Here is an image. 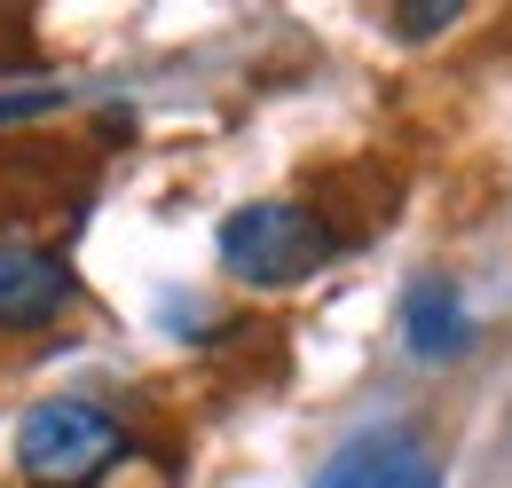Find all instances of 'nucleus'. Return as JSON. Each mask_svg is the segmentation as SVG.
<instances>
[{
    "instance_id": "obj_5",
    "label": "nucleus",
    "mask_w": 512,
    "mask_h": 488,
    "mask_svg": "<svg viewBox=\"0 0 512 488\" xmlns=\"http://www.w3.org/2000/svg\"><path fill=\"white\" fill-rule=\"evenodd\" d=\"M402 339H410V355L418 363H457L465 347H473V307H465V284L457 276H418L410 292H402Z\"/></svg>"
},
{
    "instance_id": "obj_4",
    "label": "nucleus",
    "mask_w": 512,
    "mask_h": 488,
    "mask_svg": "<svg viewBox=\"0 0 512 488\" xmlns=\"http://www.w3.org/2000/svg\"><path fill=\"white\" fill-rule=\"evenodd\" d=\"M79 300V276L56 244H0V331H40Z\"/></svg>"
},
{
    "instance_id": "obj_7",
    "label": "nucleus",
    "mask_w": 512,
    "mask_h": 488,
    "mask_svg": "<svg viewBox=\"0 0 512 488\" xmlns=\"http://www.w3.org/2000/svg\"><path fill=\"white\" fill-rule=\"evenodd\" d=\"M56 103H64L56 87H24V95H0V126H8V119H40V111H56Z\"/></svg>"
},
{
    "instance_id": "obj_2",
    "label": "nucleus",
    "mask_w": 512,
    "mask_h": 488,
    "mask_svg": "<svg viewBox=\"0 0 512 488\" xmlns=\"http://www.w3.org/2000/svg\"><path fill=\"white\" fill-rule=\"evenodd\" d=\"M127 449V426L87 394H48L16 418V473L32 488H95Z\"/></svg>"
},
{
    "instance_id": "obj_1",
    "label": "nucleus",
    "mask_w": 512,
    "mask_h": 488,
    "mask_svg": "<svg viewBox=\"0 0 512 488\" xmlns=\"http://www.w3.org/2000/svg\"><path fill=\"white\" fill-rule=\"evenodd\" d=\"M213 252H221L229 284H245V292H292V284H308L316 268L339 260V229L323 221L316 205H300V197H253V205H237L213 229Z\"/></svg>"
},
{
    "instance_id": "obj_6",
    "label": "nucleus",
    "mask_w": 512,
    "mask_h": 488,
    "mask_svg": "<svg viewBox=\"0 0 512 488\" xmlns=\"http://www.w3.org/2000/svg\"><path fill=\"white\" fill-rule=\"evenodd\" d=\"M457 16H465V8H394V16H386V24H394V32H402V40H434V32H449V24H457Z\"/></svg>"
},
{
    "instance_id": "obj_3",
    "label": "nucleus",
    "mask_w": 512,
    "mask_h": 488,
    "mask_svg": "<svg viewBox=\"0 0 512 488\" xmlns=\"http://www.w3.org/2000/svg\"><path fill=\"white\" fill-rule=\"evenodd\" d=\"M308 488H442V449L426 426H363L323 457Z\"/></svg>"
}]
</instances>
